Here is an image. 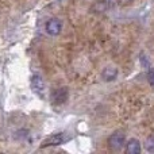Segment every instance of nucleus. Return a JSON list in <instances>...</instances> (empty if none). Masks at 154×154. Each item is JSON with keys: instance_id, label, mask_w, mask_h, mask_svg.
Here are the masks:
<instances>
[{"instance_id": "obj_8", "label": "nucleus", "mask_w": 154, "mask_h": 154, "mask_svg": "<svg viewBox=\"0 0 154 154\" xmlns=\"http://www.w3.org/2000/svg\"><path fill=\"white\" fill-rule=\"evenodd\" d=\"M107 8H108V2H107V0H99L92 7V11L96 14H101V12H104Z\"/></svg>"}, {"instance_id": "obj_10", "label": "nucleus", "mask_w": 154, "mask_h": 154, "mask_svg": "<svg viewBox=\"0 0 154 154\" xmlns=\"http://www.w3.org/2000/svg\"><path fill=\"white\" fill-rule=\"evenodd\" d=\"M149 84L152 85V88H154V70L149 73Z\"/></svg>"}, {"instance_id": "obj_2", "label": "nucleus", "mask_w": 154, "mask_h": 154, "mask_svg": "<svg viewBox=\"0 0 154 154\" xmlns=\"http://www.w3.org/2000/svg\"><path fill=\"white\" fill-rule=\"evenodd\" d=\"M108 147L112 150V152H119V150L123 149V146L126 145V137L123 133L118 131V133H114L112 135H109L108 141Z\"/></svg>"}, {"instance_id": "obj_11", "label": "nucleus", "mask_w": 154, "mask_h": 154, "mask_svg": "<svg viewBox=\"0 0 154 154\" xmlns=\"http://www.w3.org/2000/svg\"><path fill=\"white\" fill-rule=\"evenodd\" d=\"M130 2H131V0H120V3H122V4H128Z\"/></svg>"}, {"instance_id": "obj_1", "label": "nucleus", "mask_w": 154, "mask_h": 154, "mask_svg": "<svg viewBox=\"0 0 154 154\" xmlns=\"http://www.w3.org/2000/svg\"><path fill=\"white\" fill-rule=\"evenodd\" d=\"M72 138L70 135H68L66 133H57L50 135L49 138H46L45 141L42 142L41 147H48V146H60V145L66 143L69 139Z\"/></svg>"}, {"instance_id": "obj_6", "label": "nucleus", "mask_w": 154, "mask_h": 154, "mask_svg": "<svg viewBox=\"0 0 154 154\" xmlns=\"http://www.w3.org/2000/svg\"><path fill=\"white\" fill-rule=\"evenodd\" d=\"M141 150H142L141 143H139V141L135 138H131L130 141L127 142V145H126V152L128 154H139Z\"/></svg>"}, {"instance_id": "obj_5", "label": "nucleus", "mask_w": 154, "mask_h": 154, "mask_svg": "<svg viewBox=\"0 0 154 154\" xmlns=\"http://www.w3.org/2000/svg\"><path fill=\"white\" fill-rule=\"evenodd\" d=\"M45 30H46V32H48L49 35L56 37V35H58L60 32H61V30H62V22L60 20V19H57V18L49 19V20L46 22V24H45Z\"/></svg>"}, {"instance_id": "obj_4", "label": "nucleus", "mask_w": 154, "mask_h": 154, "mask_svg": "<svg viewBox=\"0 0 154 154\" xmlns=\"http://www.w3.org/2000/svg\"><path fill=\"white\" fill-rule=\"evenodd\" d=\"M30 85H31V89L34 93L39 95L41 97H45V89H46V85L43 79L39 75H32L31 79H30Z\"/></svg>"}, {"instance_id": "obj_9", "label": "nucleus", "mask_w": 154, "mask_h": 154, "mask_svg": "<svg viewBox=\"0 0 154 154\" xmlns=\"http://www.w3.org/2000/svg\"><path fill=\"white\" fill-rule=\"evenodd\" d=\"M145 147L149 153H154V135L146 138V142H145Z\"/></svg>"}, {"instance_id": "obj_7", "label": "nucleus", "mask_w": 154, "mask_h": 154, "mask_svg": "<svg viewBox=\"0 0 154 154\" xmlns=\"http://www.w3.org/2000/svg\"><path fill=\"white\" fill-rule=\"evenodd\" d=\"M118 76V69L114 66H107L106 69L101 72V77L104 81H114Z\"/></svg>"}, {"instance_id": "obj_3", "label": "nucleus", "mask_w": 154, "mask_h": 154, "mask_svg": "<svg viewBox=\"0 0 154 154\" xmlns=\"http://www.w3.org/2000/svg\"><path fill=\"white\" fill-rule=\"evenodd\" d=\"M50 99L54 104H64V103H66V100L69 99V91H68L66 87L56 88V89L51 91Z\"/></svg>"}]
</instances>
